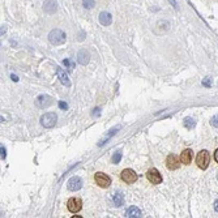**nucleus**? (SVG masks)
Listing matches in <instances>:
<instances>
[{"label":"nucleus","instance_id":"obj_1","mask_svg":"<svg viewBox=\"0 0 218 218\" xmlns=\"http://www.w3.org/2000/svg\"><path fill=\"white\" fill-rule=\"evenodd\" d=\"M48 41H50V43L54 45V46H60V45L65 43L67 35L60 29H52L48 34Z\"/></svg>","mask_w":218,"mask_h":218},{"label":"nucleus","instance_id":"obj_2","mask_svg":"<svg viewBox=\"0 0 218 218\" xmlns=\"http://www.w3.org/2000/svg\"><path fill=\"white\" fill-rule=\"evenodd\" d=\"M196 163L201 170H206L210 163V154L208 150H201L196 157Z\"/></svg>","mask_w":218,"mask_h":218},{"label":"nucleus","instance_id":"obj_3","mask_svg":"<svg viewBox=\"0 0 218 218\" xmlns=\"http://www.w3.org/2000/svg\"><path fill=\"white\" fill-rule=\"evenodd\" d=\"M56 120H58V115L55 112H47L41 116V124L45 128H52L55 127Z\"/></svg>","mask_w":218,"mask_h":218},{"label":"nucleus","instance_id":"obj_4","mask_svg":"<svg viewBox=\"0 0 218 218\" xmlns=\"http://www.w3.org/2000/svg\"><path fill=\"white\" fill-rule=\"evenodd\" d=\"M52 103H54L52 97H50L47 94H42L35 99V106L39 107V109H47V107H50Z\"/></svg>","mask_w":218,"mask_h":218},{"label":"nucleus","instance_id":"obj_5","mask_svg":"<svg viewBox=\"0 0 218 218\" xmlns=\"http://www.w3.org/2000/svg\"><path fill=\"white\" fill-rule=\"evenodd\" d=\"M94 180L95 183H97L98 187L101 188H107L110 187V184H111V179H110V176H107L106 174L103 173H97L94 175Z\"/></svg>","mask_w":218,"mask_h":218},{"label":"nucleus","instance_id":"obj_6","mask_svg":"<svg viewBox=\"0 0 218 218\" xmlns=\"http://www.w3.org/2000/svg\"><path fill=\"white\" fill-rule=\"evenodd\" d=\"M146 179L150 182L152 184H159L162 182V175L159 174V171L157 169H149L146 171Z\"/></svg>","mask_w":218,"mask_h":218},{"label":"nucleus","instance_id":"obj_7","mask_svg":"<svg viewBox=\"0 0 218 218\" xmlns=\"http://www.w3.org/2000/svg\"><path fill=\"white\" fill-rule=\"evenodd\" d=\"M67 208L71 213H77L83 208V201L78 197H71L67 202Z\"/></svg>","mask_w":218,"mask_h":218},{"label":"nucleus","instance_id":"obj_8","mask_svg":"<svg viewBox=\"0 0 218 218\" xmlns=\"http://www.w3.org/2000/svg\"><path fill=\"white\" fill-rule=\"evenodd\" d=\"M137 174L135 173L132 169H126V170H123L121 171V180L123 182H126L127 184H132V183H135L136 180H137Z\"/></svg>","mask_w":218,"mask_h":218},{"label":"nucleus","instance_id":"obj_9","mask_svg":"<svg viewBox=\"0 0 218 218\" xmlns=\"http://www.w3.org/2000/svg\"><path fill=\"white\" fill-rule=\"evenodd\" d=\"M81 187H83V180H81L80 176H72L67 182V188L72 192H76L78 189H81Z\"/></svg>","mask_w":218,"mask_h":218},{"label":"nucleus","instance_id":"obj_10","mask_svg":"<svg viewBox=\"0 0 218 218\" xmlns=\"http://www.w3.org/2000/svg\"><path fill=\"white\" fill-rule=\"evenodd\" d=\"M180 166V158H178L176 156L170 154L166 158V167L169 170H178Z\"/></svg>","mask_w":218,"mask_h":218},{"label":"nucleus","instance_id":"obj_11","mask_svg":"<svg viewBox=\"0 0 218 218\" xmlns=\"http://www.w3.org/2000/svg\"><path fill=\"white\" fill-rule=\"evenodd\" d=\"M43 10L48 15H54L58 10V3L56 0H46L43 3Z\"/></svg>","mask_w":218,"mask_h":218},{"label":"nucleus","instance_id":"obj_12","mask_svg":"<svg viewBox=\"0 0 218 218\" xmlns=\"http://www.w3.org/2000/svg\"><path fill=\"white\" fill-rule=\"evenodd\" d=\"M89 60H90V54L89 51H86L85 48L80 50V51L77 52V63L81 64V65H86L89 63Z\"/></svg>","mask_w":218,"mask_h":218},{"label":"nucleus","instance_id":"obj_13","mask_svg":"<svg viewBox=\"0 0 218 218\" xmlns=\"http://www.w3.org/2000/svg\"><path fill=\"white\" fill-rule=\"evenodd\" d=\"M56 74H58V78L60 80V83H62L63 85H65V86H68V88L71 86V80H69V77H68L65 71L62 69L60 67H56Z\"/></svg>","mask_w":218,"mask_h":218},{"label":"nucleus","instance_id":"obj_14","mask_svg":"<svg viewBox=\"0 0 218 218\" xmlns=\"http://www.w3.org/2000/svg\"><path fill=\"white\" fill-rule=\"evenodd\" d=\"M98 20L103 26H109V25H111V22H112V16L110 15L109 12H101L99 13Z\"/></svg>","mask_w":218,"mask_h":218},{"label":"nucleus","instance_id":"obj_15","mask_svg":"<svg viewBox=\"0 0 218 218\" xmlns=\"http://www.w3.org/2000/svg\"><path fill=\"white\" fill-rule=\"evenodd\" d=\"M192 153L193 152H192L191 149H185V150L180 154V162L184 163V165H189L192 161V156H193Z\"/></svg>","mask_w":218,"mask_h":218},{"label":"nucleus","instance_id":"obj_16","mask_svg":"<svg viewBox=\"0 0 218 218\" xmlns=\"http://www.w3.org/2000/svg\"><path fill=\"white\" fill-rule=\"evenodd\" d=\"M126 217H129V218L141 217V210L138 209L137 206H129V208L126 210Z\"/></svg>","mask_w":218,"mask_h":218},{"label":"nucleus","instance_id":"obj_17","mask_svg":"<svg viewBox=\"0 0 218 218\" xmlns=\"http://www.w3.org/2000/svg\"><path fill=\"white\" fill-rule=\"evenodd\" d=\"M118 129H120V126H118V127H114L112 129H110V131H109V133H107V136H106V137L103 138V140H101V141L98 142V146H103V145H105V144H106V141H109L110 138H111L112 136L116 133V131H118Z\"/></svg>","mask_w":218,"mask_h":218},{"label":"nucleus","instance_id":"obj_18","mask_svg":"<svg viewBox=\"0 0 218 218\" xmlns=\"http://www.w3.org/2000/svg\"><path fill=\"white\" fill-rule=\"evenodd\" d=\"M114 204H115L116 206H121L124 204V195L121 193V192H116L115 195H114Z\"/></svg>","mask_w":218,"mask_h":218},{"label":"nucleus","instance_id":"obj_19","mask_svg":"<svg viewBox=\"0 0 218 218\" xmlns=\"http://www.w3.org/2000/svg\"><path fill=\"white\" fill-rule=\"evenodd\" d=\"M184 126H185V128L191 129V128H193L196 126V121H195L193 118H185L184 119Z\"/></svg>","mask_w":218,"mask_h":218},{"label":"nucleus","instance_id":"obj_20","mask_svg":"<svg viewBox=\"0 0 218 218\" xmlns=\"http://www.w3.org/2000/svg\"><path fill=\"white\" fill-rule=\"evenodd\" d=\"M63 64L65 65V69H68V72H72L73 68H74V63L71 62L69 59H64L63 60Z\"/></svg>","mask_w":218,"mask_h":218},{"label":"nucleus","instance_id":"obj_21","mask_svg":"<svg viewBox=\"0 0 218 218\" xmlns=\"http://www.w3.org/2000/svg\"><path fill=\"white\" fill-rule=\"evenodd\" d=\"M120 159H121V152H115L112 156V158H111V162L116 165V163L120 162Z\"/></svg>","mask_w":218,"mask_h":218},{"label":"nucleus","instance_id":"obj_22","mask_svg":"<svg viewBox=\"0 0 218 218\" xmlns=\"http://www.w3.org/2000/svg\"><path fill=\"white\" fill-rule=\"evenodd\" d=\"M94 5H95V1H94V0H84V7H85V8L92 9Z\"/></svg>","mask_w":218,"mask_h":218},{"label":"nucleus","instance_id":"obj_23","mask_svg":"<svg viewBox=\"0 0 218 218\" xmlns=\"http://www.w3.org/2000/svg\"><path fill=\"white\" fill-rule=\"evenodd\" d=\"M202 85H204V86H206V88H210V86L213 85L212 78H210V77H205V78L202 80Z\"/></svg>","mask_w":218,"mask_h":218},{"label":"nucleus","instance_id":"obj_24","mask_svg":"<svg viewBox=\"0 0 218 218\" xmlns=\"http://www.w3.org/2000/svg\"><path fill=\"white\" fill-rule=\"evenodd\" d=\"M210 123H212L213 127L218 128V115H214V116L212 118V120H210Z\"/></svg>","mask_w":218,"mask_h":218},{"label":"nucleus","instance_id":"obj_25","mask_svg":"<svg viewBox=\"0 0 218 218\" xmlns=\"http://www.w3.org/2000/svg\"><path fill=\"white\" fill-rule=\"evenodd\" d=\"M59 107H60V109H62V110H67V109H68V105H67L65 102L60 101V102H59Z\"/></svg>","mask_w":218,"mask_h":218},{"label":"nucleus","instance_id":"obj_26","mask_svg":"<svg viewBox=\"0 0 218 218\" xmlns=\"http://www.w3.org/2000/svg\"><path fill=\"white\" fill-rule=\"evenodd\" d=\"M0 150H1V158L4 159L5 158V148H4V146H1V149H0Z\"/></svg>","mask_w":218,"mask_h":218},{"label":"nucleus","instance_id":"obj_27","mask_svg":"<svg viewBox=\"0 0 218 218\" xmlns=\"http://www.w3.org/2000/svg\"><path fill=\"white\" fill-rule=\"evenodd\" d=\"M214 159H216V162L218 163V149L216 150V153H214Z\"/></svg>","mask_w":218,"mask_h":218},{"label":"nucleus","instance_id":"obj_28","mask_svg":"<svg viewBox=\"0 0 218 218\" xmlns=\"http://www.w3.org/2000/svg\"><path fill=\"white\" fill-rule=\"evenodd\" d=\"M10 77H12V80H13V81H19V77H17L16 74H12Z\"/></svg>","mask_w":218,"mask_h":218},{"label":"nucleus","instance_id":"obj_29","mask_svg":"<svg viewBox=\"0 0 218 218\" xmlns=\"http://www.w3.org/2000/svg\"><path fill=\"white\" fill-rule=\"evenodd\" d=\"M214 209L218 212V200H216V202H214Z\"/></svg>","mask_w":218,"mask_h":218}]
</instances>
